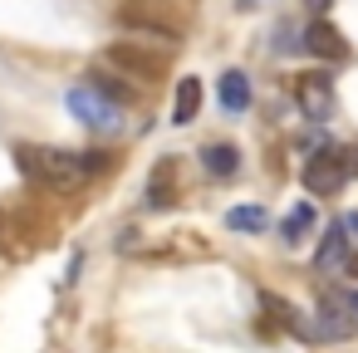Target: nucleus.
Listing matches in <instances>:
<instances>
[{"instance_id": "nucleus-16", "label": "nucleus", "mask_w": 358, "mask_h": 353, "mask_svg": "<svg viewBox=\"0 0 358 353\" xmlns=\"http://www.w3.org/2000/svg\"><path fill=\"white\" fill-rule=\"evenodd\" d=\"M84 167H89V177H99L103 167H113V157L108 152H84Z\"/></svg>"}, {"instance_id": "nucleus-7", "label": "nucleus", "mask_w": 358, "mask_h": 353, "mask_svg": "<svg viewBox=\"0 0 358 353\" xmlns=\"http://www.w3.org/2000/svg\"><path fill=\"white\" fill-rule=\"evenodd\" d=\"M172 201H177V162L162 157V162L152 167V177H148V206L162 211V206H172Z\"/></svg>"}, {"instance_id": "nucleus-4", "label": "nucleus", "mask_w": 358, "mask_h": 353, "mask_svg": "<svg viewBox=\"0 0 358 353\" xmlns=\"http://www.w3.org/2000/svg\"><path fill=\"white\" fill-rule=\"evenodd\" d=\"M343 182H348V157H343V147H319V152L304 162V187H309L314 196H334Z\"/></svg>"}, {"instance_id": "nucleus-17", "label": "nucleus", "mask_w": 358, "mask_h": 353, "mask_svg": "<svg viewBox=\"0 0 358 353\" xmlns=\"http://www.w3.org/2000/svg\"><path fill=\"white\" fill-rule=\"evenodd\" d=\"M343 236H348V250H358V211L343 216Z\"/></svg>"}, {"instance_id": "nucleus-5", "label": "nucleus", "mask_w": 358, "mask_h": 353, "mask_svg": "<svg viewBox=\"0 0 358 353\" xmlns=\"http://www.w3.org/2000/svg\"><path fill=\"white\" fill-rule=\"evenodd\" d=\"M108 69H123V74H133V79H157L162 69H167V59L162 55H148L143 45H133V40H118V45H108Z\"/></svg>"}, {"instance_id": "nucleus-9", "label": "nucleus", "mask_w": 358, "mask_h": 353, "mask_svg": "<svg viewBox=\"0 0 358 353\" xmlns=\"http://www.w3.org/2000/svg\"><path fill=\"white\" fill-rule=\"evenodd\" d=\"M221 108L226 113H245L250 108V79L241 69H226L221 74Z\"/></svg>"}, {"instance_id": "nucleus-2", "label": "nucleus", "mask_w": 358, "mask_h": 353, "mask_svg": "<svg viewBox=\"0 0 358 353\" xmlns=\"http://www.w3.org/2000/svg\"><path fill=\"white\" fill-rule=\"evenodd\" d=\"M64 103H69V113L84 123V128H94V133H118L123 128V103H113L103 89H94V84H74L69 94H64Z\"/></svg>"}, {"instance_id": "nucleus-13", "label": "nucleus", "mask_w": 358, "mask_h": 353, "mask_svg": "<svg viewBox=\"0 0 358 353\" xmlns=\"http://www.w3.org/2000/svg\"><path fill=\"white\" fill-rule=\"evenodd\" d=\"M226 226L231 231H265L270 216H265V206H231L226 211Z\"/></svg>"}, {"instance_id": "nucleus-22", "label": "nucleus", "mask_w": 358, "mask_h": 353, "mask_svg": "<svg viewBox=\"0 0 358 353\" xmlns=\"http://www.w3.org/2000/svg\"><path fill=\"white\" fill-rule=\"evenodd\" d=\"M245 6H250V0H245Z\"/></svg>"}, {"instance_id": "nucleus-12", "label": "nucleus", "mask_w": 358, "mask_h": 353, "mask_svg": "<svg viewBox=\"0 0 358 353\" xmlns=\"http://www.w3.org/2000/svg\"><path fill=\"white\" fill-rule=\"evenodd\" d=\"M196 108H201V79H182L177 84V103H172V123H192L196 118Z\"/></svg>"}, {"instance_id": "nucleus-10", "label": "nucleus", "mask_w": 358, "mask_h": 353, "mask_svg": "<svg viewBox=\"0 0 358 353\" xmlns=\"http://www.w3.org/2000/svg\"><path fill=\"white\" fill-rule=\"evenodd\" d=\"M201 167H206L211 177H236V172H241V152H236L231 143H206V147H201Z\"/></svg>"}, {"instance_id": "nucleus-8", "label": "nucleus", "mask_w": 358, "mask_h": 353, "mask_svg": "<svg viewBox=\"0 0 358 353\" xmlns=\"http://www.w3.org/2000/svg\"><path fill=\"white\" fill-rule=\"evenodd\" d=\"M348 265V236H343V221H334L329 231H324V245H319V255H314V270H343Z\"/></svg>"}, {"instance_id": "nucleus-14", "label": "nucleus", "mask_w": 358, "mask_h": 353, "mask_svg": "<svg viewBox=\"0 0 358 353\" xmlns=\"http://www.w3.org/2000/svg\"><path fill=\"white\" fill-rule=\"evenodd\" d=\"M309 226H314V206H304V201H299V206L285 216V226H280V231H285V240L294 245V240H304V231H309Z\"/></svg>"}, {"instance_id": "nucleus-18", "label": "nucleus", "mask_w": 358, "mask_h": 353, "mask_svg": "<svg viewBox=\"0 0 358 353\" xmlns=\"http://www.w3.org/2000/svg\"><path fill=\"white\" fill-rule=\"evenodd\" d=\"M343 157H348V172H358V147H353V152H343Z\"/></svg>"}, {"instance_id": "nucleus-15", "label": "nucleus", "mask_w": 358, "mask_h": 353, "mask_svg": "<svg viewBox=\"0 0 358 353\" xmlns=\"http://www.w3.org/2000/svg\"><path fill=\"white\" fill-rule=\"evenodd\" d=\"M89 84H94V89H103L113 103H133V89H123L113 74H89Z\"/></svg>"}, {"instance_id": "nucleus-19", "label": "nucleus", "mask_w": 358, "mask_h": 353, "mask_svg": "<svg viewBox=\"0 0 358 353\" xmlns=\"http://www.w3.org/2000/svg\"><path fill=\"white\" fill-rule=\"evenodd\" d=\"M348 304H353V314H358V294H348Z\"/></svg>"}, {"instance_id": "nucleus-3", "label": "nucleus", "mask_w": 358, "mask_h": 353, "mask_svg": "<svg viewBox=\"0 0 358 353\" xmlns=\"http://www.w3.org/2000/svg\"><path fill=\"white\" fill-rule=\"evenodd\" d=\"M294 99H299V113H304L309 123H329L334 108H338V99H334V79H329L324 69L299 74V79H294Z\"/></svg>"}, {"instance_id": "nucleus-6", "label": "nucleus", "mask_w": 358, "mask_h": 353, "mask_svg": "<svg viewBox=\"0 0 358 353\" xmlns=\"http://www.w3.org/2000/svg\"><path fill=\"white\" fill-rule=\"evenodd\" d=\"M304 50L314 55V59H324V64H343L353 50H348V40L338 35V25H329V20H314L309 30H304Z\"/></svg>"}, {"instance_id": "nucleus-1", "label": "nucleus", "mask_w": 358, "mask_h": 353, "mask_svg": "<svg viewBox=\"0 0 358 353\" xmlns=\"http://www.w3.org/2000/svg\"><path fill=\"white\" fill-rule=\"evenodd\" d=\"M15 162L25 177L55 187V192H74L89 167H84V152H64V147H15Z\"/></svg>"}, {"instance_id": "nucleus-21", "label": "nucleus", "mask_w": 358, "mask_h": 353, "mask_svg": "<svg viewBox=\"0 0 358 353\" xmlns=\"http://www.w3.org/2000/svg\"><path fill=\"white\" fill-rule=\"evenodd\" d=\"M353 270H358V260H353Z\"/></svg>"}, {"instance_id": "nucleus-11", "label": "nucleus", "mask_w": 358, "mask_h": 353, "mask_svg": "<svg viewBox=\"0 0 358 353\" xmlns=\"http://www.w3.org/2000/svg\"><path fill=\"white\" fill-rule=\"evenodd\" d=\"M118 20H123L128 30H138V35H157V40L167 45V50L177 45V30H172V25H162V20H157V15H148V10H133V6H128V10H123Z\"/></svg>"}, {"instance_id": "nucleus-20", "label": "nucleus", "mask_w": 358, "mask_h": 353, "mask_svg": "<svg viewBox=\"0 0 358 353\" xmlns=\"http://www.w3.org/2000/svg\"><path fill=\"white\" fill-rule=\"evenodd\" d=\"M0 226H6V216H0Z\"/></svg>"}]
</instances>
